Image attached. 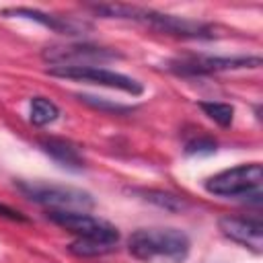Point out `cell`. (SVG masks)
<instances>
[{
	"instance_id": "3957f363",
	"label": "cell",
	"mask_w": 263,
	"mask_h": 263,
	"mask_svg": "<svg viewBox=\"0 0 263 263\" xmlns=\"http://www.w3.org/2000/svg\"><path fill=\"white\" fill-rule=\"evenodd\" d=\"M16 187L25 197L49 210L84 212L95 205V197L88 191L78 187L51 185V183H39V181H18Z\"/></svg>"
},
{
	"instance_id": "ba28073f",
	"label": "cell",
	"mask_w": 263,
	"mask_h": 263,
	"mask_svg": "<svg viewBox=\"0 0 263 263\" xmlns=\"http://www.w3.org/2000/svg\"><path fill=\"white\" fill-rule=\"evenodd\" d=\"M47 220L55 226L76 234L78 238H111L119 240V230L105 220L72 210H47Z\"/></svg>"
},
{
	"instance_id": "8992f818",
	"label": "cell",
	"mask_w": 263,
	"mask_h": 263,
	"mask_svg": "<svg viewBox=\"0 0 263 263\" xmlns=\"http://www.w3.org/2000/svg\"><path fill=\"white\" fill-rule=\"evenodd\" d=\"M261 58L259 55H232V58H220V55H191L168 62V70L181 76H203L214 72H226V70H240V68H259Z\"/></svg>"
},
{
	"instance_id": "5bb4252c",
	"label": "cell",
	"mask_w": 263,
	"mask_h": 263,
	"mask_svg": "<svg viewBox=\"0 0 263 263\" xmlns=\"http://www.w3.org/2000/svg\"><path fill=\"white\" fill-rule=\"evenodd\" d=\"M140 195H144L146 201H150V203H154V205H158V208H164V210H168V212H181V210L187 208V203H185L183 197L173 195V193H168V191L144 189V191H140Z\"/></svg>"
},
{
	"instance_id": "e0dca14e",
	"label": "cell",
	"mask_w": 263,
	"mask_h": 263,
	"mask_svg": "<svg viewBox=\"0 0 263 263\" xmlns=\"http://www.w3.org/2000/svg\"><path fill=\"white\" fill-rule=\"evenodd\" d=\"M214 150H216V142L212 138H199V140H193L185 146L187 154H210Z\"/></svg>"
},
{
	"instance_id": "52a82bcc",
	"label": "cell",
	"mask_w": 263,
	"mask_h": 263,
	"mask_svg": "<svg viewBox=\"0 0 263 263\" xmlns=\"http://www.w3.org/2000/svg\"><path fill=\"white\" fill-rule=\"evenodd\" d=\"M51 76L58 78H68V80H78V82H90V84H99V86H107V88H117L123 90L132 97H138L144 92V86L119 72L107 70V68H99V66H84V68H49Z\"/></svg>"
},
{
	"instance_id": "ac0fdd59",
	"label": "cell",
	"mask_w": 263,
	"mask_h": 263,
	"mask_svg": "<svg viewBox=\"0 0 263 263\" xmlns=\"http://www.w3.org/2000/svg\"><path fill=\"white\" fill-rule=\"evenodd\" d=\"M0 216H2V218H8V220H12V222H29L27 216H23L18 210L8 208V205H4V203H0Z\"/></svg>"
},
{
	"instance_id": "7a4b0ae2",
	"label": "cell",
	"mask_w": 263,
	"mask_h": 263,
	"mask_svg": "<svg viewBox=\"0 0 263 263\" xmlns=\"http://www.w3.org/2000/svg\"><path fill=\"white\" fill-rule=\"evenodd\" d=\"M189 247L187 234L177 228H138L127 238V251L144 263H181Z\"/></svg>"
},
{
	"instance_id": "9c48e42d",
	"label": "cell",
	"mask_w": 263,
	"mask_h": 263,
	"mask_svg": "<svg viewBox=\"0 0 263 263\" xmlns=\"http://www.w3.org/2000/svg\"><path fill=\"white\" fill-rule=\"evenodd\" d=\"M218 228L220 232L247 247V249H253L255 253H261V247H263V224L259 218H240V216H222L218 220Z\"/></svg>"
},
{
	"instance_id": "8fae6325",
	"label": "cell",
	"mask_w": 263,
	"mask_h": 263,
	"mask_svg": "<svg viewBox=\"0 0 263 263\" xmlns=\"http://www.w3.org/2000/svg\"><path fill=\"white\" fill-rule=\"evenodd\" d=\"M39 146L47 156H51L62 166H66L70 171H82L84 168V156L78 150V146H74L72 142H68L64 138H41Z\"/></svg>"
},
{
	"instance_id": "4fadbf2b",
	"label": "cell",
	"mask_w": 263,
	"mask_h": 263,
	"mask_svg": "<svg viewBox=\"0 0 263 263\" xmlns=\"http://www.w3.org/2000/svg\"><path fill=\"white\" fill-rule=\"evenodd\" d=\"M29 107H31V121L35 125H39V127L53 123L58 119V115H60L58 105L53 101L45 99V97H33Z\"/></svg>"
},
{
	"instance_id": "2e32d148",
	"label": "cell",
	"mask_w": 263,
	"mask_h": 263,
	"mask_svg": "<svg viewBox=\"0 0 263 263\" xmlns=\"http://www.w3.org/2000/svg\"><path fill=\"white\" fill-rule=\"evenodd\" d=\"M76 99L92 109H99V111H105V113H115V115H125V113H132V107H125V105H119V103H109L105 101L103 97H92V95H76Z\"/></svg>"
},
{
	"instance_id": "9a60e30c",
	"label": "cell",
	"mask_w": 263,
	"mask_h": 263,
	"mask_svg": "<svg viewBox=\"0 0 263 263\" xmlns=\"http://www.w3.org/2000/svg\"><path fill=\"white\" fill-rule=\"evenodd\" d=\"M199 109H201L212 121H216V123L222 125V127H228V125L232 123L234 107L228 105V103H220V101H201V103H199Z\"/></svg>"
},
{
	"instance_id": "30bf717a",
	"label": "cell",
	"mask_w": 263,
	"mask_h": 263,
	"mask_svg": "<svg viewBox=\"0 0 263 263\" xmlns=\"http://www.w3.org/2000/svg\"><path fill=\"white\" fill-rule=\"evenodd\" d=\"M4 16H18V18H29L35 21L60 35H82L84 31L90 29L88 23L72 18V16H58V14H47L39 8H27V6H16V8H4Z\"/></svg>"
},
{
	"instance_id": "5b68a950",
	"label": "cell",
	"mask_w": 263,
	"mask_h": 263,
	"mask_svg": "<svg viewBox=\"0 0 263 263\" xmlns=\"http://www.w3.org/2000/svg\"><path fill=\"white\" fill-rule=\"evenodd\" d=\"M123 55L111 47H101L92 43H64L47 45L41 51V60L51 64V68H84L99 66L103 62L121 60Z\"/></svg>"
},
{
	"instance_id": "277c9868",
	"label": "cell",
	"mask_w": 263,
	"mask_h": 263,
	"mask_svg": "<svg viewBox=\"0 0 263 263\" xmlns=\"http://www.w3.org/2000/svg\"><path fill=\"white\" fill-rule=\"evenodd\" d=\"M261 181L263 171L259 162L238 164L234 168H226L222 173L212 175L205 181V191L220 197H255L261 199Z\"/></svg>"
},
{
	"instance_id": "7c38bea8",
	"label": "cell",
	"mask_w": 263,
	"mask_h": 263,
	"mask_svg": "<svg viewBox=\"0 0 263 263\" xmlns=\"http://www.w3.org/2000/svg\"><path fill=\"white\" fill-rule=\"evenodd\" d=\"M117 240L111 238H76L68 245V251L76 257H99L115 249Z\"/></svg>"
},
{
	"instance_id": "6da1fadb",
	"label": "cell",
	"mask_w": 263,
	"mask_h": 263,
	"mask_svg": "<svg viewBox=\"0 0 263 263\" xmlns=\"http://www.w3.org/2000/svg\"><path fill=\"white\" fill-rule=\"evenodd\" d=\"M92 12L105 16V18H127L142 23L146 27H152L160 33L175 35L181 39H214L218 37L216 27L201 23V21H191L185 16H175V14H164L156 12L150 8L142 6H129V4H92Z\"/></svg>"
}]
</instances>
